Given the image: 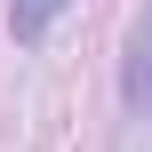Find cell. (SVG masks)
I'll use <instances>...</instances> for the list:
<instances>
[{
  "label": "cell",
  "instance_id": "6da1fadb",
  "mask_svg": "<svg viewBox=\"0 0 152 152\" xmlns=\"http://www.w3.org/2000/svg\"><path fill=\"white\" fill-rule=\"evenodd\" d=\"M120 96H128V112L152 120V8L136 16V32H128V56H120Z\"/></svg>",
  "mask_w": 152,
  "mask_h": 152
},
{
  "label": "cell",
  "instance_id": "7a4b0ae2",
  "mask_svg": "<svg viewBox=\"0 0 152 152\" xmlns=\"http://www.w3.org/2000/svg\"><path fill=\"white\" fill-rule=\"evenodd\" d=\"M72 0H8V32L16 40H48V24L64 16Z\"/></svg>",
  "mask_w": 152,
  "mask_h": 152
}]
</instances>
